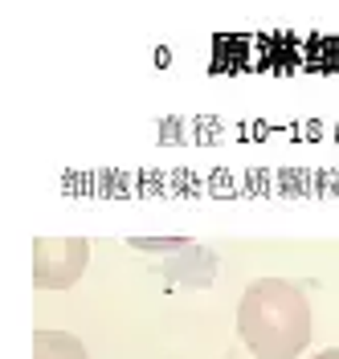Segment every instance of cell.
I'll list each match as a JSON object with an SVG mask.
<instances>
[{
  "instance_id": "1",
  "label": "cell",
  "mask_w": 339,
  "mask_h": 359,
  "mask_svg": "<svg viewBox=\"0 0 339 359\" xmlns=\"http://www.w3.org/2000/svg\"><path fill=\"white\" fill-rule=\"evenodd\" d=\"M237 331L258 359H291L311 343L307 294L282 278H258L237 306Z\"/></svg>"
},
{
  "instance_id": "2",
  "label": "cell",
  "mask_w": 339,
  "mask_h": 359,
  "mask_svg": "<svg viewBox=\"0 0 339 359\" xmlns=\"http://www.w3.org/2000/svg\"><path fill=\"white\" fill-rule=\"evenodd\" d=\"M91 245L82 237H37L33 241V282L41 290H66L86 269Z\"/></svg>"
},
{
  "instance_id": "3",
  "label": "cell",
  "mask_w": 339,
  "mask_h": 359,
  "mask_svg": "<svg viewBox=\"0 0 339 359\" xmlns=\"http://www.w3.org/2000/svg\"><path fill=\"white\" fill-rule=\"evenodd\" d=\"M33 359H86V347L66 331H33Z\"/></svg>"
},
{
  "instance_id": "4",
  "label": "cell",
  "mask_w": 339,
  "mask_h": 359,
  "mask_svg": "<svg viewBox=\"0 0 339 359\" xmlns=\"http://www.w3.org/2000/svg\"><path fill=\"white\" fill-rule=\"evenodd\" d=\"M315 359H339V347H331V351H323V355H315Z\"/></svg>"
}]
</instances>
